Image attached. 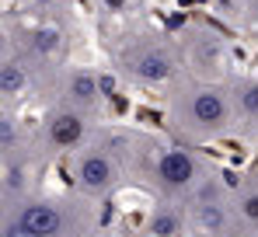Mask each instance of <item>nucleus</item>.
<instances>
[{"instance_id":"obj_13","label":"nucleus","mask_w":258,"mask_h":237,"mask_svg":"<svg viewBox=\"0 0 258 237\" xmlns=\"http://www.w3.org/2000/svg\"><path fill=\"white\" fill-rule=\"evenodd\" d=\"M230 206H234V216H237L241 223H248L251 230H258V185H251V182L237 185Z\"/></svg>"},{"instance_id":"obj_1","label":"nucleus","mask_w":258,"mask_h":237,"mask_svg":"<svg viewBox=\"0 0 258 237\" xmlns=\"http://www.w3.org/2000/svg\"><path fill=\"white\" fill-rule=\"evenodd\" d=\"M168 122L178 136L196 140V143H210L216 136H223L234 122L227 84H213V80L174 84L168 94Z\"/></svg>"},{"instance_id":"obj_15","label":"nucleus","mask_w":258,"mask_h":237,"mask_svg":"<svg viewBox=\"0 0 258 237\" xmlns=\"http://www.w3.org/2000/svg\"><path fill=\"white\" fill-rule=\"evenodd\" d=\"M0 237H35V234H32L14 213H7V216H4V230H0Z\"/></svg>"},{"instance_id":"obj_2","label":"nucleus","mask_w":258,"mask_h":237,"mask_svg":"<svg viewBox=\"0 0 258 237\" xmlns=\"http://www.w3.org/2000/svg\"><path fill=\"white\" fill-rule=\"evenodd\" d=\"M119 63H122V74L133 84H147V87H157V84H168L178 77V49L161 35H136L126 49L119 52Z\"/></svg>"},{"instance_id":"obj_11","label":"nucleus","mask_w":258,"mask_h":237,"mask_svg":"<svg viewBox=\"0 0 258 237\" xmlns=\"http://www.w3.org/2000/svg\"><path fill=\"white\" fill-rule=\"evenodd\" d=\"M227 94H230L234 122L258 126V80L255 77H230L227 80Z\"/></svg>"},{"instance_id":"obj_3","label":"nucleus","mask_w":258,"mask_h":237,"mask_svg":"<svg viewBox=\"0 0 258 237\" xmlns=\"http://www.w3.org/2000/svg\"><path fill=\"white\" fill-rule=\"evenodd\" d=\"M119 182V164L108 154V147H98V143H84L77 154H74V185L91 199L108 196Z\"/></svg>"},{"instance_id":"obj_8","label":"nucleus","mask_w":258,"mask_h":237,"mask_svg":"<svg viewBox=\"0 0 258 237\" xmlns=\"http://www.w3.org/2000/svg\"><path fill=\"white\" fill-rule=\"evenodd\" d=\"M188 220L199 234H227L230 220H234V206L227 199H203V202H188Z\"/></svg>"},{"instance_id":"obj_10","label":"nucleus","mask_w":258,"mask_h":237,"mask_svg":"<svg viewBox=\"0 0 258 237\" xmlns=\"http://www.w3.org/2000/svg\"><path fill=\"white\" fill-rule=\"evenodd\" d=\"M28 60H21L18 52H14V45L7 42V49H4V60H0V94H4V101L7 105H14L25 91H28Z\"/></svg>"},{"instance_id":"obj_6","label":"nucleus","mask_w":258,"mask_h":237,"mask_svg":"<svg viewBox=\"0 0 258 237\" xmlns=\"http://www.w3.org/2000/svg\"><path fill=\"white\" fill-rule=\"evenodd\" d=\"M11 213L32 230L35 237H63L67 234V209L56 206L52 199H21L18 206H11Z\"/></svg>"},{"instance_id":"obj_9","label":"nucleus","mask_w":258,"mask_h":237,"mask_svg":"<svg viewBox=\"0 0 258 237\" xmlns=\"http://www.w3.org/2000/svg\"><path fill=\"white\" fill-rule=\"evenodd\" d=\"M25 39H28V52H32V60H42V63L59 60L63 49H67V32H63L59 25H52V21H39V25H32V28L25 32Z\"/></svg>"},{"instance_id":"obj_16","label":"nucleus","mask_w":258,"mask_h":237,"mask_svg":"<svg viewBox=\"0 0 258 237\" xmlns=\"http://www.w3.org/2000/svg\"><path fill=\"white\" fill-rule=\"evenodd\" d=\"M105 11H112V14H119V11H126L129 7V0H98Z\"/></svg>"},{"instance_id":"obj_4","label":"nucleus","mask_w":258,"mask_h":237,"mask_svg":"<svg viewBox=\"0 0 258 237\" xmlns=\"http://www.w3.org/2000/svg\"><path fill=\"white\" fill-rule=\"evenodd\" d=\"M154 178L164 192H192L203 182V164L181 147H168L154 157Z\"/></svg>"},{"instance_id":"obj_14","label":"nucleus","mask_w":258,"mask_h":237,"mask_svg":"<svg viewBox=\"0 0 258 237\" xmlns=\"http://www.w3.org/2000/svg\"><path fill=\"white\" fill-rule=\"evenodd\" d=\"M18 143H21V122L11 108L0 112V154L4 160H18Z\"/></svg>"},{"instance_id":"obj_12","label":"nucleus","mask_w":258,"mask_h":237,"mask_svg":"<svg viewBox=\"0 0 258 237\" xmlns=\"http://www.w3.org/2000/svg\"><path fill=\"white\" fill-rule=\"evenodd\" d=\"M147 234L150 237H178L181 234V209L174 202H161L154 206L150 220H147Z\"/></svg>"},{"instance_id":"obj_5","label":"nucleus","mask_w":258,"mask_h":237,"mask_svg":"<svg viewBox=\"0 0 258 237\" xmlns=\"http://www.w3.org/2000/svg\"><path fill=\"white\" fill-rule=\"evenodd\" d=\"M42 143L45 150H81L87 143V115L70 108V105H59L52 108L42 122Z\"/></svg>"},{"instance_id":"obj_7","label":"nucleus","mask_w":258,"mask_h":237,"mask_svg":"<svg viewBox=\"0 0 258 237\" xmlns=\"http://www.w3.org/2000/svg\"><path fill=\"white\" fill-rule=\"evenodd\" d=\"M63 105H70V108H77L84 115L98 112V105H101V77L94 70H87V67L70 70L67 80H63Z\"/></svg>"}]
</instances>
